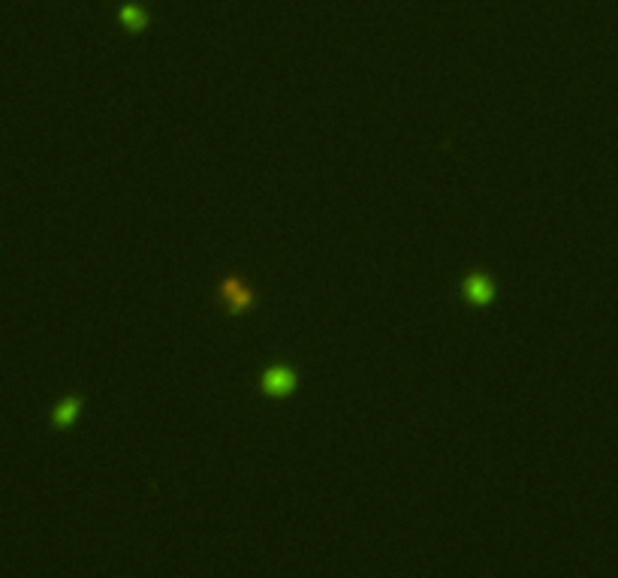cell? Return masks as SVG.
Wrapping results in <instances>:
<instances>
[{
  "mask_svg": "<svg viewBox=\"0 0 618 578\" xmlns=\"http://www.w3.org/2000/svg\"><path fill=\"white\" fill-rule=\"evenodd\" d=\"M217 302L230 316H242L247 313L251 307H256L260 295H256L253 283L247 281L242 274H226L221 283H217Z\"/></svg>",
  "mask_w": 618,
  "mask_h": 578,
  "instance_id": "6da1fadb",
  "label": "cell"
},
{
  "mask_svg": "<svg viewBox=\"0 0 618 578\" xmlns=\"http://www.w3.org/2000/svg\"><path fill=\"white\" fill-rule=\"evenodd\" d=\"M79 413H82V398L79 394H70V398H64L58 407H54V413H52V425L58 428V431H64V428H70L75 419H79Z\"/></svg>",
  "mask_w": 618,
  "mask_h": 578,
  "instance_id": "5b68a950",
  "label": "cell"
},
{
  "mask_svg": "<svg viewBox=\"0 0 618 578\" xmlns=\"http://www.w3.org/2000/svg\"><path fill=\"white\" fill-rule=\"evenodd\" d=\"M296 385H299V373L284 362L269 364L260 377V389H263V394H269V398H287V394L296 392Z\"/></svg>",
  "mask_w": 618,
  "mask_h": 578,
  "instance_id": "7a4b0ae2",
  "label": "cell"
},
{
  "mask_svg": "<svg viewBox=\"0 0 618 578\" xmlns=\"http://www.w3.org/2000/svg\"><path fill=\"white\" fill-rule=\"evenodd\" d=\"M462 295L468 298L473 307H486L492 298H494V281H492L486 272H471V274L462 281Z\"/></svg>",
  "mask_w": 618,
  "mask_h": 578,
  "instance_id": "3957f363",
  "label": "cell"
},
{
  "mask_svg": "<svg viewBox=\"0 0 618 578\" xmlns=\"http://www.w3.org/2000/svg\"><path fill=\"white\" fill-rule=\"evenodd\" d=\"M118 22H121V27L124 31H130V34H142L148 27V13L142 9L139 3H133V0H127L121 9H118Z\"/></svg>",
  "mask_w": 618,
  "mask_h": 578,
  "instance_id": "277c9868",
  "label": "cell"
}]
</instances>
